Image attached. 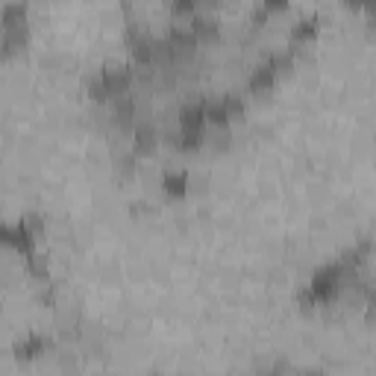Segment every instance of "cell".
Wrapping results in <instances>:
<instances>
[{
  "mask_svg": "<svg viewBox=\"0 0 376 376\" xmlns=\"http://www.w3.org/2000/svg\"><path fill=\"white\" fill-rule=\"evenodd\" d=\"M30 268H32V274L47 277V259L44 256H30Z\"/></svg>",
  "mask_w": 376,
  "mask_h": 376,
  "instance_id": "5",
  "label": "cell"
},
{
  "mask_svg": "<svg viewBox=\"0 0 376 376\" xmlns=\"http://www.w3.org/2000/svg\"><path fill=\"white\" fill-rule=\"evenodd\" d=\"M180 124H183V132H200V126H203V106H183L180 109Z\"/></svg>",
  "mask_w": 376,
  "mask_h": 376,
  "instance_id": "1",
  "label": "cell"
},
{
  "mask_svg": "<svg viewBox=\"0 0 376 376\" xmlns=\"http://www.w3.org/2000/svg\"><path fill=\"white\" fill-rule=\"evenodd\" d=\"M135 147L141 150V153H147V150H153V129L147 124H141L135 129Z\"/></svg>",
  "mask_w": 376,
  "mask_h": 376,
  "instance_id": "4",
  "label": "cell"
},
{
  "mask_svg": "<svg viewBox=\"0 0 376 376\" xmlns=\"http://www.w3.org/2000/svg\"><path fill=\"white\" fill-rule=\"evenodd\" d=\"M282 3H285V0H265V6H268V9H277V6H282Z\"/></svg>",
  "mask_w": 376,
  "mask_h": 376,
  "instance_id": "8",
  "label": "cell"
},
{
  "mask_svg": "<svg viewBox=\"0 0 376 376\" xmlns=\"http://www.w3.org/2000/svg\"><path fill=\"white\" fill-rule=\"evenodd\" d=\"M312 32H314V18H309V21H303V24L294 30V35H297V38H306V35H312Z\"/></svg>",
  "mask_w": 376,
  "mask_h": 376,
  "instance_id": "7",
  "label": "cell"
},
{
  "mask_svg": "<svg viewBox=\"0 0 376 376\" xmlns=\"http://www.w3.org/2000/svg\"><path fill=\"white\" fill-rule=\"evenodd\" d=\"M24 18H27V6H24V3H12V6H6V9H3V15H0L3 27L24 24Z\"/></svg>",
  "mask_w": 376,
  "mask_h": 376,
  "instance_id": "2",
  "label": "cell"
},
{
  "mask_svg": "<svg viewBox=\"0 0 376 376\" xmlns=\"http://www.w3.org/2000/svg\"><path fill=\"white\" fill-rule=\"evenodd\" d=\"M165 188L174 191V194H180L186 188V177H165Z\"/></svg>",
  "mask_w": 376,
  "mask_h": 376,
  "instance_id": "6",
  "label": "cell"
},
{
  "mask_svg": "<svg viewBox=\"0 0 376 376\" xmlns=\"http://www.w3.org/2000/svg\"><path fill=\"white\" fill-rule=\"evenodd\" d=\"M274 83V68L271 65H265V68H256V74L250 77V89L253 92H259V89H268Z\"/></svg>",
  "mask_w": 376,
  "mask_h": 376,
  "instance_id": "3",
  "label": "cell"
}]
</instances>
